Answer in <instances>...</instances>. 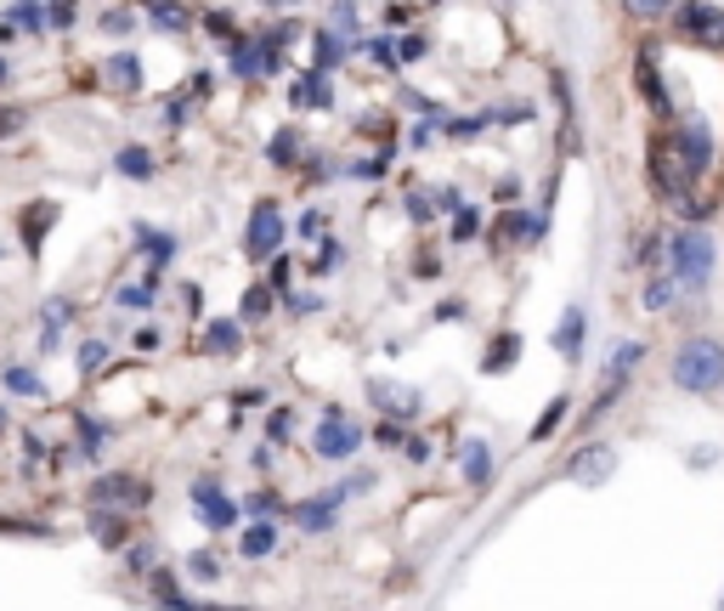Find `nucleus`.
<instances>
[{"label": "nucleus", "instance_id": "f257e3e1", "mask_svg": "<svg viewBox=\"0 0 724 611\" xmlns=\"http://www.w3.org/2000/svg\"><path fill=\"white\" fill-rule=\"evenodd\" d=\"M668 373H673V386H680L685 397H713V391L724 386V340H713V335L680 340Z\"/></svg>", "mask_w": 724, "mask_h": 611}, {"label": "nucleus", "instance_id": "f03ea898", "mask_svg": "<svg viewBox=\"0 0 724 611\" xmlns=\"http://www.w3.org/2000/svg\"><path fill=\"white\" fill-rule=\"evenodd\" d=\"M696 181H702V165L680 143V130H662L657 143H651V187H657V199L680 204V199H691Z\"/></svg>", "mask_w": 724, "mask_h": 611}, {"label": "nucleus", "instance_id": "7ed1b4c3", "mask_svg": "<svg viewBox=\"0 0 724 611\" xmlns=\"http://www.w3.org/2000/svg\"><path fill=\"white\" fill-rule=\"evenodd\" d=\"M668 255H673L668 272L680 277L685 295L707 289V277H713V239H707L702 227H680V232H673V239H668Z\"/></svg>", "mask_w": 724, "mask_h": 611}, {"label": "nucleus", "instance_id": "20e7f679", "mask_svg": "<svg viewBox=\"0 0 724 611\" xmlns=\"http://www.w3.org/2000/svg\"><path fill=\"white\" fill-rule=\"evenodd\" d=\"M673 29L696 45H707V52H724V12L707 7V0H680L673 7Z\"/></svg>", "mask_w": 724, "mask_h": 611}, {"label": "nucleus", "instance_id": "39448f33", "mask_svg": "<svg viewBox=\"0 0 724 611\" xmlns=\"http://www.w3.org/2000/svg\"><path fill=\"white\" fill-rule=\"evenodd\" d=\"M617 476V447L611 442H584L566 459V482L571 487H606Z\"/></svg>", "mask_w": 724, "mask_h": 611}, {"label": "nucleus", "instance_id": "423d86ee", "mask_svg": "<svg viewBox=\"0 0 724 611\" xmlns=\"http://www.w3.org/2000/svg\"><path fill=\"white\" fill-rule=\"evenodd\" d=\"M148 482H136V476H103V482H91V504L96 509H136V504H148Z\"/></svg>", "mask_w": 724, "mask_h": 611}, {"label": "nucleus", "instance_id": "0eeeda50", "mask_svg": "<svg viewBox=\"0 0 724 611\" xmlns=\"http://www.w3.org/2000/svg\"><path fill=\"white\" fill-rule=\"evenodd\" d=\"M277 239H283L277 204H272V199H261V204H255V215H250V239H244V244H250V255H255V261H266V255L277 250Z\"/></svg>", "mask_w": 724, "mask_h": 611}, {"label": "nucleus", "instance_id": "6e6552de", "mask_svg": "<svg viewBox=\"0 0 724 611\" xmlns=\"http://www.w3.org/2000/svg\"><path fill=\"white\" fill-rule=\"evenodd\" d=\"M357 442H363V436H357L351 425H340V419L328 413V425L317 431V442H312V447H317L323 459H346V453H357Z\"/></svg>", "mask_w": 724, "mask_h": 611}, {"label": "nucleus", "instance_id": "1a4fd4ad", "mask_svg": "<svg viewBox=\"0 0 724 611\" xmlns=\"http://www.w3.org/2000/svg\"><path fill=\"white\" fill-rule=\"evenodd\" d=\"M192 504L204 509V522H210V527H227L232 515H238V509H232V498H221V493H216V482H199V487H192Z\"/></svg>", "mask_w": 724, "mask_h": 611}, {"label": "nucleus", "instance_id": "9d476101", "mask_svg": "<svg viewBox=\"0 0 724 611\" xmlns=\"http://www.w3.org/2000/svg\"><path fill=\"white\" fill-rule=\"evenodd\" d=\"M646 362V346L640 340H629V346H617V357L606 362V380H617V386H629V373Z\"/></svg>", "mask_w": 724, "mask_h": 611}, {"label": "nucleus", "instance_id": "9b49d317", "mask_svg": "<svg viewBox=\"0 0 724 611\" xmlns=\"http://www.w3.org/2000/svg\"><path fill=\"white\" fill-rule=\"evenodd\" d=\"M640 97L657 108V114H668L673 103H668V91H662V80H657V63H651V52H640Z\"/></svg>", "mask_w": 724, "mask_h": 611}, {"label": "nucleus", "instance_id": "f8f14e48", "mask_svg": "<svg viewBox=\"0 0 724 611\" xmlns=\"http://www.w3.org/2000/svg\"><path fill=\"white\" fill-rule=\"evenodd\" d=\"M673 295H680V277H673L668 266L651 277V284H646V312H668L673 306Z\"/></svg>", "mask_w": 724, "mask_h": 611}, {"label": "nucleus", "instance_id": "ddd939ff", "mask_svg": "<svg viewBox=\"0 0 724 611\" xmlns=\"http://www.w3.org/2000/svg\"><path fill=\"white\" fill-rule=\"evenodd\" d=\"M103 74H108V85H119V91H136V85H141V63H136L130 52L108 57V63H103Z\"/></svg>", "mask_w": 724, "mask_h": 611}, {"label": "nucleus", "instance_id": "4468645a", "mask_svg": "<svg viewBox=\"0 0 724 611\" xmlns=\"http://www.w3.org/2000/svg\"><path fill=\"white\" fill-rule=\"evenodd\" d=\"M680 143H685V148H691V159L707 170V159H713V136H707V125H702V119L680 125Z\"/></svg>", "mask_w": 724, "mask_h": 611}, {"label": "nucleus", "instance_id": "2eb2a0df", "mask_svg": "<svg viewBox=\"0 0 724 611\" xmlns=\"http://www.w3.org/2000/svg\"><path fill=\"white\" fill-rule=\"evenodd\" d=\"M119 176H130V181H154V154L148 148H119Z\"/></svg>", "mask_w": 724, "mask_h": 611}, {"label": "nucleus", "instance_id": "dca6fc26", "mask_svg": "<svg viewBox=\"0 0 724 611\" xmlns=\"http://www.w3.org/2000/svg\"><path fill=\"white\" fill-rule=\"evenodd\" d=\"M204 351L210 357H232L238 351V323H210L204 328Z\"/></svg>", "mask_w": 724, "mask_h": 611}, {"label": "nucleus", "instance_id": "f3484780", "mask_svg": "<svg viewBox=\"0 0 724 611\" xmlns=\"http://www.w3.org/2000/svg\"><path fill=\"white\" fill-rule=\"evenodd\" d=\"M272 544H277V527H272V522H255V527H244V555H250V560L272 555Z\"/></svg>", "mask_w": 724, "mask_h": 611}, {"label": "nucleus", "instance_id": "a211bd4d", "mask_svg": "<svg viewBox=\"0 0 724 611\" xmlns=\"http://www.w3.org/2000/svg\"><path fill=\"white\" fill-rule=\"evenodd\" d=\"M577 340H584V312H566V323H560V335H555V346L566 351V357H577Z\"/></svg>", "mask_w": 724, "mask_h": 611}, {"label": "nucleus", "instance_id": "6ab92c4d", "mask_svg": "<svg viewBox=\"0 0 724 611\" xmlns=\"http://www.w3.org/2000/svg\"><path fill=\"white\" fill-rule=\"evenodd\" d=\"M622 12L640 18V23H657V18H668V12H673V0H622Z\"/></svg>", "mask_w": 724, "mask_h": 611}, {"label": "nucleus", "instance_id": "aec40b11", "mask_svg": "<svg viewBox=\"0 0 724 611\" xmlns=\"http://www.w3.org/2000/svg\"><path fill=\"white\" fill-rule=\"evenodd\" d=\"M52 221H57V204H34V210H29V227H23V239H29V250L40 244V227H45V232H52Z\"/></svg>", "mask_w": 724, "mask_h": 611}, {"label": "nucleus", "instance_id": "412c9836", "mask_svg": "<svg viewBox=\"0 0 724 611\" xmlns=\"http://www.w3.org/2000/svg\"><path fill=\"white\" fill-rule=\"evenodd\" d=\"M560 419H566V397H555V402H549V413H544L538 425H533V442H549V436H555V425H560Z\"/></svg>", "mask_w": 724, "mask_h": 611}, {"label": "nucleus", "instance_id": "4be33fe9", "mask_svg": "<svg viewBox=\"0 0 724 611\" xmlns=\"http://www.w3.org/2000/svg\"><path fill=\"white\" fill-rule=\"evenodd\" d=\"M515 346H521L515 335H504V340H493V357H487V373H499V368H510V362H515Z\"/></svg>", "mask_w": 724, "mask_h": 611}, {"label": "nucleus", "instance_id": "5701e85b", "mask_svg": "<svg viewBox=\"0 0 724 611\" xmlns=\"http://www.w3.org/2000/svg\"><path fill=\"white\" fill-rule=\"evenodd\" d=\"M154 23H159V29H170V34H176V29H187V12H181V7H176V0H165V7H154Z\"/></svg>", "mask_w": 724, "mask_h": 611}, {"label": "nucleus", "instance_id": "b1692460", "mask_svg": "<svg viewBox=\"0 0 724 611\" xmlns=\"http://www.w3.org/2000/svg\"><path fill=\"white\" fill-rule=\"evenodd\" d=\"M295 154H301V143H295V130H283L277 143H272V159L277 165H295Z\"/></svg>", "mask_w": 724, "mask_h": 611}, {"label": "nucleus", "instance_id": "393cba45", "mask_svg": "<svg viewBox=\"0 0 724 611\" xmlns=\"http://www.w3.org/2000/svg\"><path fill=\"white\" fill-rule=\"evenodd\" d=\"M96 527H103L96 538H103L108 549H119V544H125V522H114V515H103V522H96Z\"/></svg>", "mask_w": 724, "mask_h": 611}, {"label": "nucleus", "instance_id": "a878e982", "mask_svg": "<svg viewBox=\"0 0 724 611\" xmlns=\"http://www.w3.org/2000/svg\"><path fill=\"white\" fill-rule=\"evenodd\" d=\"M18 130H23V108H0V143H12Z\"/></svg>", "mask_w": 724, "mask_h": 611}, {"label": "nucleus", "instance_id": "bb28decb", "mask_svg": "<svg viewBox=\"0 0 724 611\" xmlns=\"http://www.w3.org/2000/svg\"><path fill=\"white\" fill-rule=\"evenodd\" d=\"M272 312V289H250V301H244V317H266Z\"/></svg>", "mask_w": 724, "mask_h": 611}, {"label": "nucleus", "instance_id": "cd10ccee", "mask_svg": "<svg viewBox=\"0 0 724 611\" xmlns=\"http://www.w3.org/2000/svg\"><path fill=\"white\" fill-rule=\"evenodd\" d=\"M464 470H470V482H487V447H470Z\"/></svg>", "mask_w": 724, "mask_h": 611}, {"label": "nucleus", "instance_id": "c85d7f7f", "mask_svg": "<svg viewBox=\"0 0 724 611\" xmlns=\"http://www.w3.org/2000/svg\"><path fill=\"white\" fill-rule=\"evenodd\" d=\"M91 368H103V346H96V340L80 351V373H91Z\"/></svg>", "mask_w": 724, "mask_h": 611}, {"label": "nucleus", "instance_id": "c756f323", "mask_svg": "<svg viewBox=\"0 0 724 611\" xmlns=\"http://www.w3.org/2000/svg\"><path fill=\"white\" fill-rule=\"evenodd\" d=\"M7 386H12V391H40V386H34V373H23V368L7 373Z\"/></svg>", "mask_w": 724, "mask_h": 611}, {"label": "nucleus", "instance_id": "7c9ffc66", "mask_svg": "<svg viewBox=\"0 0 724 611\" xmlns=\"http://www.w3.org/2000/svg\"><path fill=\"white\" fill-rule=\"evenodd\" d=\"M12 18H18V23H23V29H40V23H45V18H40V7H18V12H12Z\"/></svg>", "mask_w": 724, "mask_h": 611}, {"label": "nucleus", "instance_id": "2f4dec72", "mask_svg": "<svg viewBox=\"0 0 724 611\" xmlns=\"http://www.w3.org/2000/svg\"><path fill=\"white\" fill-rule=\"evenodd\" d=\"M130 23H136V18H130V12H108V18H103V29H114V34H125V29H130Z\"/></svg>", "mask_w": 724, "mask_h": 611}, {"label": "nucleus", "instance_id": "473e14b6", "mask_svg": "<svg viewBox=\"0 0 724 611\" xmlns=\"http://www.w3.org/2000/svg\"><path fill=\"white\" fill-rule=\"evenodd\" d=\"M334 57H340V45H334V40H323V34H317V63H334Z\"/></svg>", "mask_w": 724, "mask_h": 611}, {"label": "nucleus", "instance_id": "72a5a7b5", "mask_svg": "<svg viewBox=\"0 0 724 611\" xmlns=\"http://www.w3.org/2000/svg\"><path fill=\"white\" fill-rule=\"evenodd\" d=\"M419 52H424V40H402V45H397V57H402V63H413Z\"/></svg>", "mask_w": 724, "mask_h": 611}, {"label": "nucleus", "instance_id": "f704fd0d", "mask_svg": "<svg viewBox=\"0 0 724 611\" xmlns=\"http://www.w3.org/2000/svg\"><path fill=\"white\" fill-rule=\"evenodd\" d=\"M0 80H7V63H0Z\"/></svg>", "mask_w": 724, "mask_h": 611}, {"label": "nucleus", "instance_id": "c9c22d12", "mask_svg": "<svg viewBox=\"0 0 724 611\" xmlns=\"http://www.w3.org/2000/svg\"><path fill=\"white\" fill-rule=\"evenodd\" d=\"M148 7H165V0H148Z\"/></svg>", "mask_w": 724, "mask_h": 611}]
</instances>
